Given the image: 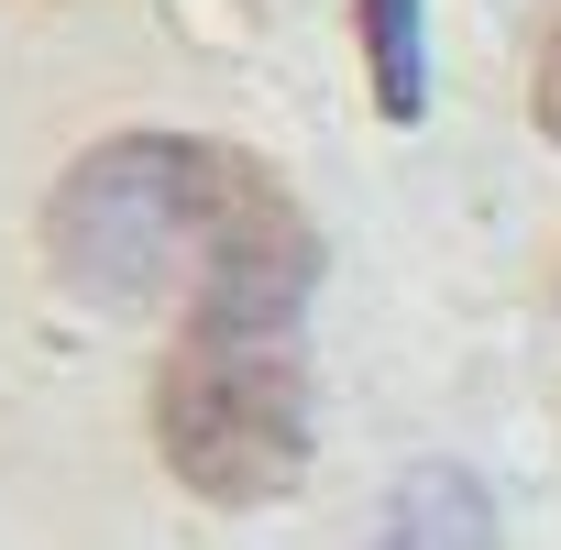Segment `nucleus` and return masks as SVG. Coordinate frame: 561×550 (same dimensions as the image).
<instances>
[{
    "label": "nucleus",
    "mask_w": 561,
    "mask_h": 550,
    "mask_svg": "<svg viewBox=\"0 0 561 550\" xmlns=\"http://www.w3.org/2000/svg\"><path fill=\"white\" fill-rule=\"evenodd\" d=\"M45 253L100 309H287L309 320L320 231L287 176L209 133H111L45 198Z\"/></svg>",
    "instance_id": "obj_1"
},
{
    "label": "nucleus",
    "mask_w": 561,
    "mask_h": 550,
    "mask_svg": "<svg viewBox=\"0 0 561 550\" xmlns=\"http://www.w3.org/2000/svg\"><path fill=\"white\" fill-rule=\"evenodd\" d=\"M154 451L209 506H275L309 473V353L287 309H198L154 375Z\"/></svg>",
    "instance_id": "obj_2"
},
{
    "label": "nucleus",
    "mask_w": 561,
    "mask_h": 550,
    "mask_svg": "<svg viewBox=\"0 0 561 550\" xmlns=\"http://www.w3.org/2000/svg\"><path fill=\"white\" fill-rule=\"evenodd\" d=\"M375 550H506L495 539V495L462 462H419V473H397V495L375 517Z\"/></svg>",
    "instance_id": "obj_3"
},
{
    "label": "nucleus",
    "mask_w": 561,
    "mask_h": 550,
    "mask_svg": "<svg viewBox=\"0 0 561 550\" xmlns=\"http://www.w3.org/2000/svg\"><path fill=\"white\" fill-rule=\"evenodd\" d=\"M364 12V67H375V111L419 122L430 111V34H419V0H353Z\"/></svg>",
    "instance_id": "obj_4"
},
{
    "label": "nucleus",
    "mask_w": 561,
    "mask_h": 550,
    "mask_svg": "<svg viewBox=\"0 0 561 550\" xmlns=\"http://www.w3.org/2000/svg\"><path fill=\"white\" fill-rule=\"evenodd\" d=\"M539 133L561 144V12H550V34H539Z\"/></svg>",
    "instance_id": "obj_5"
}]
</instances>
